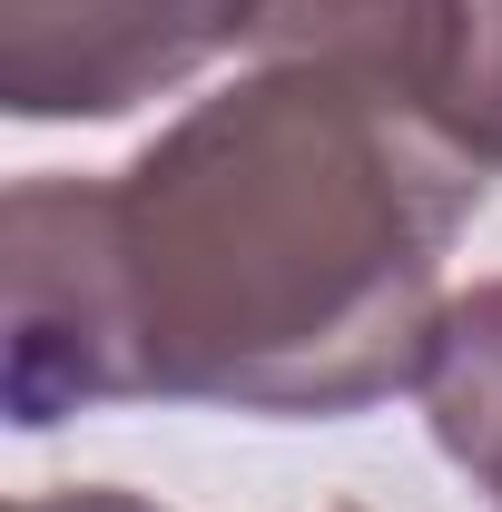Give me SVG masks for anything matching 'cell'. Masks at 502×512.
Listing matches in <instances>:
<instances>
[{"label":"cell","instance_id":"obj_7","mask_svg":"<svg viewBox=\"0 0 502 512\" xmlns=\"http://www.w3.org/2000/svg\"><path fill=\"white\" fill-rule=\"evenodd\" d=\"M345 512H355V503H345Z\"/></svg>","mask_w":502,"mask_h":512},{"label":"cell","instance_id":"obj_5","mask_svg":"<svg viewBox=\"0 0 502 512\" xmlns=\"http://www.w3.org/2000/svg\"><path fill=\"white\" fill-rule=\"evenodd\" d=\"M434 128L493 178L502 168V0H463V30H453V79H443Z\"/></svg>","mask_w":502,"mask_h":512},{"label":"cell","instance_id":"obj_1","mask_svg":"<svg viewBox=\"0 0 502 512\" xmlns=\"http://www.w3.org/2000/svg\"><path fill=\"white\" fill-rule=\"evenodd\" d=\"M473 207L483 168L424 109L247 60L119 178L0 197V404L20 434L99 404L375 414L434 365Z\"/></svg>","mask_w":502,"mask_h":512},{"label":"cell","instance_id":"obj_6","mask_svg":"<svg viewBox=\"0 0 502 512\" xmlns=\"http://www.w3.org/2000/svg\"><path fill=\"white\" fill-rule=\"evenodd\" d=\"M10 512H168L148 493H119V483H60V493H20Z\"/></svg>","mask_w":502,"mask_h":512},{"label":"cell","instance_id":"obj_3","mask_svg":"<svg viewBox=\"0 0 502 512\" xmlns=\"http://www.w3.org/2000/svg\"><path fill=\"white\" fill-rule=\"evenodd\" d=\"M463 0H237L247 60H306L335 79H365L404 109H443Z\"/></svg>","mask_w":502,"mask_h":512},{"label":"cell","instance_id":"obj_2","mask_svg":"<svg viewBox=\"0 0 502 512\" xmlns=\"http://www.w3.org/2000/svg\"><path fill=\"white\" fill-rule=\"evenodd\" d=\"M217 50H237V0H0V109L30 128L128 119Z\"/></svg>","mask_w":502,"mask_h":512},{"label":"cell","instance_id":"obj_4","mask_svg":"<svg viewBox=\"0 0 502 512\" xmlns=\"http://www.w3.org/2000/svg\"><path fill=\"white\" fill-rule=\"evenodd\" d=\"M424 424L443 463L502 512V276L443 306L434 365H424Z\"/></svg>","mask_w":502,"mask_h":512}]
</instances>
